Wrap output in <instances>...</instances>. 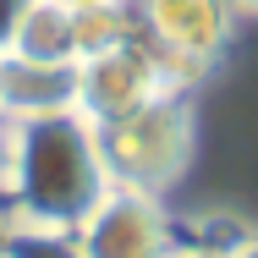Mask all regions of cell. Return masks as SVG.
I'll return each instance as SVG.
<instances>
[{
  "label": "cell",
  "instance_id": "2",
  "mask_svg": "<svg viewBox=\"0 0 258 258\" xmlns=\"http://www.w3.org/2000/svg\"><path fill=\"white\" fill-rule=\"evenodd\" d=\"M99 154L110 170V187H132V192L159 198L170 181H181V170L192 159V110L176 94H165L143 110L99 121Z\"/></svg>",
  "mask_w": 258,
  "mask_h": 258
},
{
  "label": "cell",
  "instance_id": "14",
  "mask_svg": "<svg viewBox=\"0 0 258 258\" xmlns=\"http://www.w3.org/2000/svg\"><path fill=\"white\" fill-rule=\"evenodd\" d=\"M0 115H6V50H0Z\"/></svg>",
  "mask_w": 258,
  "mask_h": 258
},
{
  "label": "cell",
  "instance_id": "10",
  "mask_svg": "<svg viewBox=\"0 0 258 258\" xmlns=\"http://www.w3.org/2000/svg\"><path fill=\"white\" fill-rule=\"evenodd\" d=\"M22 6H28V0H0V50H6V39H11V28H17Z\"/></svg>",
  "mask_w": 258,
  "mask_h": 258
},
{
  "label": "cell",
  "instance_id": "5",
  "mask_svg": "<svg viewBox=\"0 0 258 258\" xmlns=\"http://www.w3.org/2000/svg\"><path fill=\"white\" fill-rule=\"evenodd\" d=\"M77 242L88 258H170V220L159 209L154 192H132V187H110L94 214L77 225Z\"/></svg>",
  "mask_w": 258,
  "mask_h": 258
},
{
  "label": "cell",
  "instance_id": "16",
  "mask_svg": "<svg viewBox=\"0 0 258 258\" xmlns=\"http://www.w3.org/2000/svg\"><path fill=\"white\" fill-rule=\"evenodd\" d=\"M55 6H66V11H83V6H94V0H55Z\"/></svg>",
  "mask_w": 258,
  "mask_h": 258
},
{
  "label": "cell",
  "instance_id": "1",
  "mask_svg": "<svg viewBox=\"0 0 258 258\" xmlns=\"http://www.w3.org/2000/svg\"><path fill=\"white\" fill-rule=\"evenodd\" d=\"M6 126H11V159H6V204H0V214L77 231L94 214V204L110 192L99 126L83 110L6 115Z\"/></svg>",
  "mask_w": 258,
  "mask_h": 258
},
{
  "label": "cell",
  "instance_id": "11",
  "mask_svg": "<svg viewBox=\"0 0 258 258\" xmlns=\"http://www.w3.org/2000/svg\"><path fill=\"white\" fill-rule=\"evenodd\" d=\"M170 258H242V247H176Z\"/></svg>",
  "mask_w": 258,
  "mask_h": 258
},
{
  "label": "cell",
  "instance_id": "15",
  "mask_svg": "<svg viewBox=\"0 0 258 258\" xmlns=\"http://www.w3.org/2000/svg\"><path fill=\"white\" fill-rule=\"evenodd\" d=\"M242 258H258V236H247V242H242Z\"/></svg>",
  "mask_w": 258,
  "mask_h": 258
},
{
  "label": "cell",
  "instance_id": "17",
  "mask_svg": "<svg viewBox=\"0 0 258 258\" xmlns=\"http://www.w3.org/2000/svg\"><path fill=\"white\" fill-rule=\"evenodd\" d=\"M126 6H138V0H126Z\"/></svg>",
  "mask_w": 258,
  "mask_h": 258
},
{
  "label": "cell",
  "instance_id": "4",
  "mask_svg": "<svg viewBox=\"0 0 258 258\" xmlns=\"http://www.w3.org/2000/svg\"><path fill=\"white\" fill-rule=\"evenodd\" d=\"M138 33L165 55L170 77H198L231 39V6L225 0H138Z\"/></svg>",
  "mask_w": 258,
  "mask_h": 258
},
{
  "label": "cell",
  "instance_id": "9",
  "mask_svg": "<svg viewBox=\"0 0 258 258\" xmlns=\"http://www.w3.org/2000/svg\"><path fill=\"white\" fill-rule=\"evenodd\" d=\"M0 258H88V253L77 231L66 225H33V220L0 214Z\"/></svg>",
  "mask_w": 258,
  "mask_h": 258
},
{
  "label": "cell",
  "instance_id": "7",
  "mask_svg": "<svg viewBox=\"0 0 258 258\" xmlns=\"http://www.w3.org/2000/svg\"><path fill=\"white\" fill-rule=\"evenodd\" d=\"M77 110V66H33L6 55V115Z\"/></svg>",
  "mask_w": 258,
  "mask_h": 258
},
{
  "label": "cell",
  "instance_id": "13",
  "mask_svg": "<svg viewBox=\"0 0 258 258\" xmlns=\"http://www.w3.org/2000/svg\"><path fill=\"white\" fill-rule=\"evenodd\" d=\"M231 11H247V17H258V0H225Z\"/></svg>",
  "mask_w": 258,
  "mask_h": 258
},
{
  "label": "cell",
  "instance_id": "3",
  "mask_svg": "<svg viewBox=\"0 0 258 258\" xmlns=\"http://www.w3.org/2000/svg\"><path fill=\"white\" fill-rule=\"evenodd\" d=\"M176 94V77L165 66V55L138 33L115 50H99L88 60H77V110L99 126V121H115L126 110H143V104Z\"/></svg>",
  "mask_w": 258,
  "mask_h": 258
},
{
  "label": "cell",
  "instance_id": "12",
  "mask_svg": "<svg viewBox=\"0 0 258 258\" xmlns=\"http://www.w3.org/2000/svg\"><path fill=\"white\" fill-rule=\"evenodd\" d=\"M6 159H11V126L0 115V204H6Z\"/></svg>",
  "mask_w": 258,
  "mask_h": 258
},
{
  "label": "cell",
  "instance_id": "6",
  "mask_svg": "<svg viewBox=\"0 0 258 258\" xmlns=\"http://www.w3.org/2000/svg\"><path fill=\"white\" fill-rule=\"evenodd\" d=\"M11 60H33V66H77V33H72V11L55 0H28L11 39H6Z\"/></svg>",
  "mask_w": 258,
  "mask_h": 258
},
{
  "label": "cell",
  "instance_id": "8",
  "mask_svg": "<svg viewBox=\"0 0 258 258\" xmlns=\"http://www.w3.org/2000/svg\"><path fill=\"white\" fill-rule=\"evenodd\" d=\"M72 33H77V60L99 50H115L126 39H138V6L126 0H94L83 11H72Z\"/></svg>",
  "mask_w": 258,
  "mask_h": 258
}]
</instances>
